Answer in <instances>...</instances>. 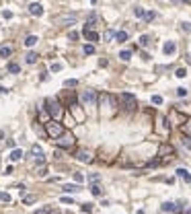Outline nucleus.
Wrapping results in <instances>:
<instances>
[{"label":"nucleus","mask_w":191,"mask_h":214,"mask_svg":"<svg viewBox=\"0 0 191 214\" xmlns=\"http://www.w3.org/2000/svg\"><path fill=\"white\" fill-rule=\"evenodd\" d=\"M8 72H12V74H19V72H21V66H19L17 62H11V64H8Z\"/></svg>","instance_id":"obj_21"},{"label":"nucleus","mask_w":191,"mask_h":214,"mask_svg":"<svg viewBox=\"0 0 191 214\" xmlns=\"http://www.w3.org/2000/svg\"><path fill=\"white\" fill-rule=\"evenodd\" d=\"M90 194H92V196H103V190L97 183H92V185H90Z\"/></svg>","instance_id":"obj_23"},{"label":"nucleus","mask_w":191,"mask_h":214,"mask_svg":"<svg viewBox=\"0 0 191 214\" xmlns=\"http://www.w3.org/2000/svg\"><path fill=\"white\" fill-rule=\"evenodd\" d=\"M45 130H47V134H49L52 138H58V136L64 132V126H62L60 121H56V119H49V121H45Z\"/></svg>","instance_id":"obj_4"},{"label":"nucleus","mask_w":191,"mask_h":214,"mask_svg":"<svg viewBox=\"0 0 191 214\" xmlns=\"http://www.w3.org/2000/svg\"><path fill=\"white\" fill-rule=\"evenodd\" d=\"M76 159L82 161V163H92V155H90L89 150H78V153H76Z\"/></svg>","instance_id":"obj_8"},{"label":"nucleus","mask_w":191,"mask_h":214,"mask_svg":"<svg viewBox=\"0 0 191 214\" xmlns=\"http://www.w3.org/2000/svg\"><path fill=\"white\" fill-rule=\"evenodd\" d=\"M35 200H37L35 196H25V198H23V202H25V204H33Z\"/></svg>","instance_id":"obj_31"},{"label":"nucleus","mask_w":191,"mask_h":214,"mask_svg":"<svg viewBox=\"0 0 191 214\" xmlns=\"http://www.w3.org/2000/svg\"><path fill=\"white\" fill-rule=\"evenodd\" d=\"M152 103H154V105H160V103H162V97H160V95H154V97H152Z\"/></svg>","instance_id":"obj_34"},{"label":"nucleus","mask_w":191,"mask_h":214,"mask_svg":"<svg viewBox=\"0 0 191 214\" xmlns=\"http://www.w3.org/2000/svg\"><path fill=\"white\" fill-rule=\"evenodd\" d=\"M177 175H179L183 181H187V183H191V175H189V171L187 169H177Z\"/></svg>","instance_id":"obj_13"},{"label":"nucleus","mask_w":191,"mask_h":214,"mask_svg":"<svg viewBox=\"0 0 191 214\" xmlns=\"http://www.w3.org/2000/svg\"><path fill=\"white\" fill-rule=\"evenodd\" d=\"M140 43H142V46H148V43H150V37H148V35H142V37H140Z\"/></svg>","instance_id":"obj_33"},{"label":"nucleus","mask_w":191,"mask_h":214,"mask_svg":"<svg viewBox=\"0 0 191 214\" xmlns=\"http://www.w3.org/2000/svg\"><path fill=\"white\" fill-rule=\"evenodd\" d=\"M37 58H39V56H37L35 52H29V54L25 56V62H27V64H35V62H37Z\"/></svg>","instance_id":"obj_19"},{"label":"nucleus","mask_w":191,"mask_h":214,"mask_svg":"<svg viewBox=\"0 0 191 214\" xmlns=\"http://www.w3.org/2000/svg\"><path fill=\"white\" fill-rule=\"evenodd\" d=\"M115 41H117V43L127 41V31H117V33H115Z\"/></svg>","instance_id":"obj_15"},{"label":"nucleus","mask_w":191,"mask_h":214,"mask_svg":"<svg viewBox=\"0 0 191 214\" xmlns=\"http://www.w3.org/2000/svg\"><path fill=\"white\" fill-rule=\"evenodd\" d=\"M76 84H78V80L70 78V80H66V83H64V87H76Z\"/></svg>","instance_id":"obj_35"},{"label":"nucleus","mask_w":191,"mask_h":214,"mask_svg":"<svg viewBox=\"0 0 191 214\" xmlns=\"http://www.w3.org/2000/svg\"><path fill=\"white\" fill-rule=\"evenodd\" d=\"M175 76H177V78H185V76H187V70H185V68H177Z\"/></svg>","instance_id":"obj_27"},{"label":"nucleus","mask_w":191,"mask_h":214,"mask_svg":"<svg viewBox=\"0 0 191 214\" xmlns=\"http://www.w3.org/2000/svg\"><path fill=\"white\" fill-rule=\"evenodd\" d=\"M39 119H41V121H47V113L41 111V113H39Z\"/></svg>","instance_id":"obj_41"},{"label":"nucleus","mask_w":191,"mask_h":214,"mask_svg":"<svg viewBox=\"0 0 191 214\" xmlns=\"http://www.w3.org/2000/svg\"><path fill=\"white\" fill-rule=\"evenodd\" d=\"M74 181H76V183H82V181H84V175H82V173H74Z\"/></svg>","instance_id":"obj_32"},{"label":"nucleus","mask_w":191,"mask_h":214,"mask_svg":"<svg viewBox=\"0 0 191 214\" xmlns=\"http://www.w3.org/2000/svg\"><path fill=\"white\" fill-rule=\"evenodd\" d=\"M74 142H76V140H74V136H72L70 132H66V134L62 132V134L58 136V140H56L58 148H64V150H66V148H70V146H72Z\"/></svg>","instance_id":"obj_5"},{"label":"nucleus","mask_w":191,"mask_h":214,"mask_svg":"<svg viewBox=\"0 0 191 214\" xmlns=\"http://www.w3.org/2000/svg\"><path fill=\"white\" fill-rule=\"evenodd\" d=\"M162 212H177V204L164 202V204H162Z\"/></svg>","instance_id":"obj_14"},{"label":"nucleus","mask_w":191,"mask_h":214,"mask_svg":"<svg viewBox=\"0 0 191 214\" xmlns=\"http://www.w3.org/2000/svg\"><path fill=\"white\" fill-rule=\"evenodd\" d=\"M45 109H47V113H49L52 118L56 119V121L62 118V113H64V109H62V103H60L58 99H54V97H49V99L45 101Z\"/></svg>","instance_id":"obj_1"},{"label":"nucleus","mask_w":191,"mask_h":214,"mask_svg":"<svg viewBox=\"0 0 191 214\" xmlns=\"http://www.w3.org/2000/svg\"><path fill=\"white\" fill-rule=\"evenodd\" d=\"M64 194H76V191H80V185H76V183H64Z\"/></svg>","instance_id":"obj_11"},{"label":"nucleus","mask_w":191,"mask_h":214,"mask_svg":"<svg viewBox=\"0 0 191 214\" xmlns=\"http://www.w3.org/2000/svg\"><path fill=\"white\" fill-rule=\"evenodd\" d=\"M90 2H92V4H95V2H97V0H90Z\"/></svg>","instance_id":"obj_46"},{"label":"nucleus","mask_w":191,"mask_h":214,"mask_svg":"<svg viewBox=\"0 0 191 214\" xmlns=\"http://www.w3.org/2000/svg\"><path fill=\"white\" fill-rule=\"evenodd\" d=\"M29 12H31L33 17H41V14H43V6H41L39 2H31V4H29Z\"/></svg>","instance_id":"obj_7"},{"label":"nucleus","mask_w":191,"mask_h":214,"mask_svg":"<svg viewBox=\"0 0 191 214\" xmlns=\"http://www.w3.org/2000/svg\"><path fill=\"white\" fill-rule=\"evenodd\" d=\"M181 29H183V31H187V33H189V31H191V23H181Z\"/></svg>","instance_id":"obj_38"},{"label":"nucleus","mask_w":191,"mask_h":214,"mask_svg":"<svg viewBox=\"0 0 191 214\" xmlns=\"http://www.w3.org/2000/svg\"><path fill=\"white\" fill-rule=\"evenodd\" d=\"M52 70L58 72V70H62V66H60V64H54V66H52Z\"/></svg>","instance_id":"obj_43"},{"label":"nucleus","mask_w":191,"mask_h":214,"mask_svg":"<svg viewBox=\"0 0 191 214\" xmlns=\"http://www.w3.org/2000/svg\"><path fill=\"white\" fill-rule=\"evenodd\" d=\"M171 2H173V4H189L191 0H171Z\"/></svg>","instance_id":"obj_39"},{"label":"nucleus","mask_w":191,"mask_h":214,"mask_svg":"<svg viewBox=\"0 0 191 214\" xmlns=\"http://www.w3.org/2000/svg\"><path fill=\"white\" fill-rule=\"evenodd\" d=\"M183 144H185L187 148H191V138H189V136H187V138H183Z\"/></svg>","instance_id":"obj_40"},{"label":"nucleus","mask_w":191,"mask_h":214,"mask_svg":"<svg viewBox=\"0 0 191 214\" xmlns=\"http://www.w3.org/2000/svg\"><path fill=\"white\" fill-rule=\"evenodd\" d=\"M2 17H4V19H11L12 12H11V11H4V12H2Z\"/></svg>","instance_id":"obj_42"},{"label":"nucleus","mask_w":191,"mask_h":214,"mask_svg":"<svg viewBox=\"0 0 191 214\" xmlns=\"http://www.w3.org/2000/svg\"><path fill=\"white\" fill-rule=\"evenodd\" d=\"M35 43H37V37L35 35H27L25 37V46H27V48H33Z\"/></svg>","instance_id":"obj_20"},{"label":"nucleus","mask_w":191,"mask_h":214,"mask_svg":"<svg viewBox=\"0 0 191 214\" xmlns=\"http://www.w3.org/2000/svg\"><path fill=\"white\" fill-rule=\"evenodd\" d=\"M82 212H92V204H82Z\"/></svg>","instance_id":"obj_36"},{"label":"nucleus","mask_w":191,"mask_h":214,"mask_svg":"<svg viewBox=\"0 0 191 214\" xmlns=\"http://www.w3.org/2000/svg\"><path fill=\"white\" fill-rule=\"evenodd\" d=\"M183 214H191V208H187V210H181Z\"/></svg>","instance_id":"obj_45"},{"label":"nucleus","mask_w":191,"mask_h":214,"mask_svg":"<svg viewBox=\"0 0 191 214\" xmlns=\"http://www.w3.org/2000/svg\"><path fill=\"white\" fill-rule=\"evenodd\" d=\"M82 33H84V37H86L89 41H99V39H101L99 33H97V31H92V29H82Z\"/></svg>","instance_id":"obj_9"},{"label":"nucleus","mask_w":191,"mask_h":214,"mask_svg":"<svg viewBox=\"0 0 191 214\" xmlns=\"http://www.w3.org/2000/svg\"><path fill=\"white\" fill-rule=\"evenodd\" d=\"M144 12H146V11H144L142 6H136V8H134V14L138 17V19H144Z\"/></svg>","instance_id":"obj_25"},{"label":"nucleus","mask_w":191,"mask_h":214,"mask_svg":"<svg viewBox=\"0 0 191 214\" xmlns=\"http://www.w3.org/2000/svg\"><path fill=\"white\" fill-rule=\"evenodd\" d=\"M62 23H64V25L76 23V14H64V17H62Z\"/></svg>","instance_id":"obj_17"},{"label":"nucleus","mask_w":191,"mask_h":214,"mask_svg":"<svg viewBox=\"0 0 191 214\" xmlns=\"http://www.w3.org/2000/svg\"><path fill=\"white\" fill-rule=\"evenodd\" d=\"M11 54H12L11 46H2V48H0V58H8Z\"/></svg>","instance_id":"obj_18"},{"label":"nucleus","mask_w":191,"mask_h":214,"mask_svg":"<svg viewBox=\"0 0 191 214\" xmlns=\"http://www.w3.org/2000/svg\"><path fill=\"white\" fill-rule=\"evenodd\" d=\"M82 52H84L86 56H90V54H95V46H90V43H86V46L82 48Z\"/></svg>","instance_id":"obj_26"},{"label":"nucleus","mask_w":191,"mask_h":214,"mask_svg":"<svg viewBox=\"0 0 191 214\" xmlns=\"http://www.w3.org/2000/svg\"><path fill=\"white\" fill-rule=\"evenodd\" d=\"M113 37H115V33H113L111 29H109V31H105V35H103V39H105V41H111Z\"/></svg>","instance_id":"obj_29"},{"label":"nucleus","mask_w":191,"mask_h":214,"mask_svg":"<svg viewBox=\"0 0 191 214\" xmlns=\"http://www.w3.org/2000/svg\"><path fill=\"white\" fill-rule=\"evenodd\" d=\"M119 58L124 60V62H127V60L132 58V52H130V49H124V52H119Z\"/></svg>","instance_id":"obj_24"},{"label":"nucleus","mask_w":191,"mask_h":214,"mask_svg":"<svg viewBox=\"0 0 191 214\" xmlns=\"http://www.w3.org/2000/svg\"><path fill=\"white\" fill-rule=\"evenodd\" d=\"M0 202H11V196L6 191H0Z\"/></svg>","instance_id":"obj_30"},{"label":"nucleus","mask_w":191,"mask_h":214,"mask_svg":"<svg viewBox=\"0 0 191 214\" xmlns=\"http://www.w3.org/2000/svg\"><path fill=\"white\" fill-rule=\"evenodd\" d=\"M21 159H23V150L21 148H14V150L11 153V161L14 163V161H21Z\"/></svg>","instance_id":"obj_16"},{"label":"nucleus","mask_w":191,"mask_h":214,"mask_svg":"<svg viewBox=\"0 0 191 214\" xmlns=\"http://www.w3.org/2000/svg\"><path fill=\"white\" fill-rule=\"evenodd\" d=\"M185 95H187V89H183V87L177 89V97H185Z\"/></svg>","instance_id":"obj_37"},{"label":"nucleus","mask_w":191,"mask_h":214,"mask_svg":"<svg viewBox=\"0 0 191 214\" xmlns=\"http://www.w3.org/2000/svg\"><path fill=\"white\" fill-rule=\"evenodd\" d=\"M119 101H121V107H124L125 111H134L136 107H138L136 97L130 95V93H121V95H119Z\"/></svg>","instance_id":"obj_3"},{"label":"nucleus","mask_w":191,"mask_h":214,"mask_svg":"<svg viewBox=\"0 0 191 214\" xmlns=\"http://www.w3.org/2000/svg\"><path fill=\"white\" fill-rule=\"evenodd\" d=\"M175 49H177L175 41H167V43H164V48H162V52H164L167 56H171V54H175Z\"/></svg>","instance_id":"obj_12"},{"label":"nucleus","mask_w":191,"mask_h":214,"mask_svg":"<svg viewBox=\"0 0 191 214\" xmlns=\"http://www.w3.org/2000/svg\"><path fill=\"white\" fill-rule=\"evenodd\" d=\"M80 101H82L84 105H89V107H95V105H97V101H99V95H97V91L86 89V91L80 93Z\"/></svg>","instance_id":"obj_2"},{"label":"nucleus","mask_w":191,"mask_h":214,"mask_svg":"<svg viewBox=\"0 0 191 214\" xmlns=\"http://www.w3.org/2000/svg\"><path fill=\"white\" fill-rule=\"evenodd\" d=\"M99 179H101V175H99V173H90V175H89V181H90V183H97Z\"/></svg>","instance_id":"obj_28"},{"label":"nucleus","mask_w":191,"mask_h":214,"mask_svg":"<svg viewBox=\"0 0 191 214\" xmlns=\"http://www.w3.org/2000/svg\"><path fill=\"white\" fill-rule=\"evenodd\" d=\"M6 93H8V89L6 87H0V95H6Z\"/></svg>","instance_id":"obj_44"},{"label":"nucleus","mask_w":191,"mask_h":214,"mask_svg":"<svg viewBox=\"0 0 191 214\" xmlns=\"http://www.w3.org/2000/svg\"><path fill=\"white\" fill-rule=\"evenodd\" d=\"M31 159H33V163H37V165H43L45 163V155H43V150H41V146H37V144L31 146Z\"/></svg>","instance_id":"obj_6"},{"label":"nucleus","mask_w":191,"mask_h":214,"mask_svg":"<svg viewBox=\"0 0 191 214\" xmlns=\"http://www.w3.org/2000/svg\"><path fill=\"white\" fill-rule=\"evenodd\" d=\"M171 155H175L173 146H169V144H162V146H160V150H158V156H171Z\"/></svg>","instance_id":"obj_10"},{"label":"nucleus","mask_w":191,"mask_h":214,"mask_svg":"<svg viewBox=\"0 0 191 214\" xmlns=\"http://www.w3.org/2000/svg\"><path fill=\"white\" fill-rule=\"evenodd\" d=\"M154 19H156V12H154V11H148V12H144V21H146V23L154 21Z\"/></svg>","instance_id":"obj_22"}]
</instances>
